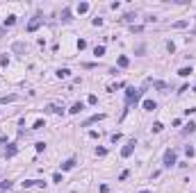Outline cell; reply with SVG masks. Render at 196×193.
Returning a JSON list of instances; mask_svg holds the SVG:
<instances>
[{"label":"cell","mask_w":196,"mask_h":193,"mask_svg":"<svg viewBox=\"0 0 196 193\" xmlns=\"http://www.w3.org/2000/svg\"><path fill=\"white\" fill-rule=\"evenodd\" d=\"M14 50H18V52H23V50H25V46H23V43H14Z\"/></svg>","instance_id":"cell-27"},{"label":"cell","mask_w":196,"mask_h":193,"mask_svg":"<svg viewBox=\"0 0 196 193\" xmlns=\"http://www.w3.org/2000/svg\"><path fill=\"white\" fill-rule=\"evenodd\" d=\"M128 64H130V59H128V57H123V55H121V57H119V66H121V68H125Z\"/></svg>","instance_id":"cell-13"},{"label":"cell","mask_w":196,"mask_h":193,"mask_svg":"<svg viewBox=\"0 0 196 193\" xmlns=\"http://www.w3.org/2000/svg\"><path fill=\"white\" fill-rule=\"evenodd\" d=\"M11 186H14V182H9V179H5V182H0V188H2V191H9Z\"/></svg>","instance_id":"cell-10"},{"label":"cell","mask_w":196,"mask_h":193,"mask_svg":"<svg viewBox=\"0 0 196 193\" xmlns=\"http://www.w3.org/2000/svg\"><path fill=\"white\" fill-rule=\"evenodd\" d=\"M191 73H194V71H191V66H185V68H180V71H178V75H180V77H189Z\"/></svg>","instance_id":"cell-5"},{"label":"cell","mask_w":196,"mask_h":193,"mask_svg":"<svg viewBox=\"0 0 196 193\" xmlns=\"http://www.w3.org/2000/svg\"><path fill=\"white\" fill-rule=\"evenodd\" d=\"M62 20H71V11H68V9L62 11Z\"/></svg>","instance_id":"cell-21"},{"label":"cell","mask_w":196,"mask_h":193,"mask_svg":"<svg viewBox=\"0 0 196 193\" xmlns=\"http://www.w3.org/2000/svg\"><path fill=\"white\" fill-rule=\"evenodd\" d=\"M185 152H187V157H191V155H194V148L187 146V148H185Z\"/></svg>","instance_id":"cell-29"},{"label":"cell","mask_w":196,"mask_h":193,"mask_svg":"<svg viewBox=\"0 0 196 193\" xmlns=\"http://www.w3.org/2000/svg\"><path fill=\"white\" fill-rule=\"evenodd\" d=\"M175 30H182V27H187V20H178V23H173Z\"/></svg>","instance_id":"cell-16"},{"label":"cell","mask_w":196,"mask_h":193,"mask_svg":"<svg viewBox=\"0 0 196 193\" xmlns=\"http://www.w3.org/2000/svg\"><path fill=\"white\" fill-rule=\"evenodd\" d=\"M84 11H89V5L87 2H80V5H77V14H84Z\"/></svg>","instance_id":"cell-12"},{"label":"cell","mask_w":196,"mask_h":193,"mask_svg":"<svg viewBox=\"0 0 196 193\" xmlns=\"http://www.w3.org/2000/svg\"><path fill=\"white\" fill-rule=\"evenodd\" d=\"M41 127H43V121H36V123H34V127H32V130H41Z\"/></svg>","instance_id":"cell-30"},{"label":"cell","mask_w":196,"mask_h":193,"mask_svg":"<svg viewBox=\"0 0 196 193\" xmlns=\"http://www.w3.org/2000/svg\"><path fill=\"white\" fill-rule=\"evenodd\" d=\"M34 184H39V179H25V182H23V188H30V186H34Z\"/></svg>","instance_id":"cell-15"},{"label":"cell","mask_w":196,"mask_h":193,"mask_svg":"<svg viewBox=\"0 0 196 193\" xmlns=\"http://www.w3.org/2000/svg\"><path fill=\"white\" fill-rule=\"evenodd\" d=\"M52 182H57V184H59V182H62V175H59V173H55V175H52Z\"/></svg>","instance_id":"cell-28"},{"label":"cell","mask_w":196,"mask_h":193,"mask_svg":"<svg viewBox=\"0 0 196 193\" xmlns=\"http://www.w3.org/2000/svg\"><path fill=\"white\" fill-rule=\"evenodd\" d=\"M77 48H80V50H84V48H87V41L80 39V41H77Z\"/></svg>","instance_id":"cell-26"},{"label":"cell","mask_w":196,"mask_h":193,"mask_svg":"<svg viewBox=\"0 0 196 193\" xmlns=\"http://www.w3.org/2000/svg\"><path fill=\"white\" fill-rule=\"evenodd\" d=\"M7 64H9V57L2 55V57H0V66H7Z\"/></svg>","instance_id":"cell-25"},{"label":"cell","mask_w":196,"mask_h":193,"mask_svg":"<svg viewBox=\"0 0 196 193\" xmlns=\"http://www.w3.org/2000/svg\"><path fill=\"white\" fill-rule=\"evenodd\" d=\"M93 55H96V57H103V55H105V46H96V48H93Z\"/></svg>","instance_id":"cell-11"},{"label":"cell","mask_w":196,"mask_h":193,"mask_svg":"<svg viewBox=\"0 0 196 193\" xmlns=\"http://www.w3.org/2000/svg\"><path fill=\"white\" fill-rule=\"evenodd\" d=\"M14 23H16V16H7L5 18V25H14Z\"/></svg>","instance_id":"cell-19"},{"label":"cell","mask_w":196,"mask_h":193,"mask_svg":"<svg viewBox=\"0 0 196 193\" xmlns=\"http://www.w3.org/2000/svg\"><path fill=\"white\" fill-rule=\"evenodd\" d=\"M155 107H157V105H155V100H150V98H148V100H144V109H146V112H153Z\"/></svg>","instance_id":"cell-4"},{"label":"cell","mask_w":196,"mask_h":193,"mask_svg":"<svg viewBox=\"0 0 196 193\" xmlns=\"http://www.w3.org/2000/svg\"><path fill=\"white\" fill-rule=\"evenodd\" d=\"M0 193H5V191H0Z\"/></svg>","instance_id":"cell-33"},{"label":"cell","mask_w":196,"mask_h":193,"mask_svg":"<svg viewBox=\"0 0 196 193\" xmlns=\"http://www.w3.org/2000/svg\"><path fill=\"white\" fill-rule=\"evenodd\" d=\"M194 91H196V84H194Z\"/></svg>","instance_id":"cell-32"},{"label":"cell","mask_w":196,"mask_h":193,"mask_svg":"<svg viewBox=\"0 0 196 193\" xmlns=\"http://www.w3.org/2000/svg\"><path fill=\"white\" fill-rule=\"evenodd\" d=\"M162 130H164V125H162V123H155V125H153V132H162Z\"/></svg>","instance_id":"cell-23"},{"label":"cell","mask_w":196,"mask_h":193,"mask_svg":"<svg viewBox=\"0 0 196 193\" xmlns=\"http://www.w3.org/2000/svg\"><path fill=\"white\" fill-rule=\"evenodd\" d=\"M194 130H196V125H194V123H189V125L185 127V134H191V132H194Z\"/></svg>","instance_id":"cell-20"},{"label":"cell","mask_w":196,"mask_h":193,"mask_svg":"<svg viewBox=\"0 0 196 193\" xmlns=\"http://www.w3.org/2000/svg\"><path fill=\"white\" fill-rule=\"evenodd\" d=\"M82 109H84V105H82V102H75V105H73L71 109H68V112H71V114H80Z\"/></svg>","instance_id":"cell-6"},{"label":"cell","mask_w":196,"mask_h":193,"mask_svg":"<svg viewBox=\"0 0 196 193\" xmlns=\"http://www.w3.org/2000/svg\"><path fill=\"white\" fill-rule=\"evenodd\" d=\"M16 100H18V96H2V98H0L2 105H7V102H16Z\"/></svg>","instance_id":"cell-8"},{"label":"cell","mask_w":196,"mask_h":193,"mask_svg":"<svg viewBox=\"0 0 196 193\" xmlns=\"http://www.w3.org/2000/svg\"><path fill=\"white\" fill-rule=\"evenodd\" d=\"M103 118H105V114H96V116H91V118H87V121H84V127H87V125H91V123L103 121Z\"/></svg>","instance_id":"cell-3"},{"label":"cell","mask_w":196,"mask_h":193,"mask_svg":"<svg viewBox=\"0 0 196 193\" xmlns=\"http://www.w3.org/2000/svg\"><path fill=\"white\" fill-rule=\"evenodd\" d=\"M7 157H14V155H16V146H9V148H7Z\"/></svg>","instance_id":"cell-17"},{"label":"cell","mask_w":196,"mask_h":193,"mask_svg":"<svg viewBox=\"0 0 196 193\" xmlns=\"http://www.w3.org/2000/svg\"><path fill=\"white\" fill-rule=\"evenodd\" d=\"M134 146H137V141H134V139H132V141H128V143L123 146V150H121V157H130V155H132V150H134Z\"/></svg>","instance_id":"cell-1"},{"label":"cell","mask_w":196,"mask_h":193,"mask_svg":"<svg viewBox=\"0 0 196 193\" xmlns=\"http://www.w3.org/2000/svg\"><path fill=\"white\" fill-rule=\"evenodd\" d=\"M68 75H71L68 68H59V71H57V77H68Z\"/></svg>","instance_id":"cell-14"},{"label":"cell","mask_w":196,"mask_h":193,"mask_svg":"<svg viewBox=\"0 0 196 193\" xmlns=\"http://www.w3.org/2000/svg\"><path fill=\"white\" fill-rule=\"evenodd\" d=\"M34 148H36V152H43V150H46V143H43V141H39Z\"/></svg>","instance_id":"cell-18"},{"label":"cell","mask_w":196,"mask_h":193,"mask_svg":"<svg viewBox=\"0 0 196 193\" xmlns=\"http://www.w3.org/2000/svg\"><path fill=\"white\" fill-rule=\"evenodd\" d=\"M173 164H175V152H173V150H166V152H164V166L171 168Z\"/></svg>","instance_id":"cell-2"},{"label":"cell","mask_w":196,"mask_h":193,"mask_svg":"<svg viewBox=\"0 0 196 193\" xmlns=\"http://www.w3.org/2000/svg\"><path fill=\"white\" fill-rule=\"evenodd\" d=\"M39 25H41V20H39V18H34V20H30V25H27V30H36V27H39Z\"/></svg>","instance_id":"cell-9"},{"label":"cell","mask_w":196,"mask_h":193,"mask_svg":"<svg viewBox=\"0 0 196 193\" xmlns=\"http://www.w3.org/2000/svg\"><path fill=\"white\" fill-rule=\"evenodd\" d=\"M139 193H148V191H139Z\"/></svg>","instance_id":"cell-31"},{"label":"cell","mask_w":196,"mask_h":193,"mask_svg":"<svg viewBox=\"0 0 196 193\" xmlns=\"http://www.w3.org/2000/svg\"><path fill=\"white\" fill-rule=\"evenodd\" d=\"M96 155H98V157H105V155H107V150H105V148H96Z\"/></svg>","instance_id":"cell-24"},{"label":"cell","mask_w":196,"mask_h":193,"mask_svg":"<svg viewBox=\"0 0 196 193\" xmlns=\"http://www.w3.org/2000/svg\"><path fill=\"white\" fill-rule=\"evenodd\" d=\"M153 84H155V89H160V91H164V89H166L164 82H153Z\"/></svg>","instance_id":"cell-22"},{"label":"cell","mask_w":196,"mask_h":193,"mask_svg":"<svg viewBox=\"0 0 196 193\" xmlns=\"http://www.w3.org/2000/svg\"><path fill=\"white\" fill-rule=\"evenodd\" d=\"M73 166H75V159H66V161L62 164V170H71Z\"/></svg>","instance_id":"cell-7"}]
</instances>
